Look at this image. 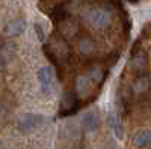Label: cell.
Wrapping results in <instances>:
<instances>
[{
	"label": "cell",
	"mask_w": 151,
	"mask_h": 149,
	"mask_svg": "<svg viewBox=\"0 0 151 149\" xmlns=\"http://www.w3.org/2000/svg\"><path fill=\"white\" fill-rule=\"evenodd\" d=\"M88 21L95 29H106L112 23V14L107 9L103 8H94L88 14Z\"/></svg>",
	"instance_id": "obj_1"
},
{
	"label": "cell",
	"mask_w": 151,
	"mask_h": 149,
	"mask_svg": "<svg viewBox=\"0 0 151 149\" xmlns=\"http://www.w3.org/2000/svg\"><path fill=\"white\" fill-rule=\"evenodd\" d=\"M42 122V118L38 115H23L20 118V128L23 131H30L36 127H40Z\"/></svg>",
	"instance_id": "obj_2"
},
{
	"label": "cell",
	"mask_w": 151,
	"mask_h": 149,
	"mask_svg": "<svg viewBox=\"0 0 151 149\" xmlns=\"http://www.w3.org/2000/svg\"><path fill=\"white\" fill-rule=\"evenodd\" d=\"M130 66L133 71L142 74V71H145L147 68V56L145 53L142 51V50H139V51H133L132 54V60H130Z\"/></svg>",
	"instance_id": "obj_3"
},
{
	"label": "cell",
	"mask_w": 151,
	"mask_h": 149,
	"mask_svg": "<svg viewBox=\"0 0 151 149\" xmlns=\"http://www.w3.org/2000/svg\"><path fill=\"white\" fill-rule=\"evenodd\" d=\"M133 145L137 149H145L151 145V131L150 130H141L134 134L133 137Z\"/></svg>",
	"instance_id": "obj_4"
},
{
	"label": "cell",
	"mask_w": 151,
	"mask_h": 149,
	"mask_svg": "<svg viewBox=\"0 0 151 149\" xmlns=\"http://www.w3.org/2000/svg\"><path fill=\"white\" fill-rule=\"evenodd\" d=\"M60 23V33L65 36V38H73V36H76L79 33V24L76 23V21H71V20H68V18H65V20H62V21H59Z\"/></svg>",
	"instance_id": "obj_5"
},
{
	"label": "cell",
	"mask_w": 151,
	"mask_h": 149,
	"mask_svg": "<svg viewBox=\"0 0 151 149\" xmlns=\"http://www.w3.org/2000/svg\"><path fill=\"white\" fill-rule=\"evenodd\" d=\"M82 127L86 130V131H94L100 127V116L94 111H89V113L83 115L82 118Z\"/></svg>",
	"instance_id": "obj_6"
},
{
	"label": "cell",
	"mask_w": 151,
	"mask_h": 149,
	"mask_svg": "<svg viewBox=\"0 0 151 149\" xmlns=\"http://www.w3.org/2000/svg\"><path fill=\"white\" fill-rule=\"evenodd\" d=\"M53 78H55V71H53L52 66H42L38 71V80H40V83L44 88H48V86L52 84Z\"/></svg>",
	"instance_id": "obj_7"
},
{
	"label": "cell",
	"mask_w": 151,
	"mask_h": 149,
	"mask_svg": "<svg viewBox=\"0 0 151 149\" xmlns=\"http://www.w3.org/2000/svg\"><path fill=\"white\" fill-rule=\"evenodd\" d=\"M24 29H26V21L18 18V20H14L11 21L8 26H6V35L9 36H17L20 35L21 32H24Z\"/></svg>",
	"instance_id": "obj_8"
},
{
	"label": "cell",
	"mask_w": 151,
	"mask_h": 149,
	"mask_svg": "<svg viewBox=\"0 0 151 149\" xmlns=\"http://www.w3.org/2000/svg\"><path fill=\"white\" fill-rule=\"evenodd\" d=\"M148 86H150V77L147 74H139L133 83V91L136 93H144L148 89Z\"/></svg>",
	"instance_id": "obj_9"
},
{
	"label": "cell",
	"mask_w": 151,
	"mask_h": 149,
	"mask_svg": "<svg viewBox=\"0 0 151 149\" xmlns=\"http://www.w3.org/2000/svg\"><path fill=\"white\" fill-rule=\"evenodd\" d=\"M79 51L83 56H91L95 51V44L91 38H82L79 41Z\"/></svg>",
	"instance_id": "obj_10"
},
{
	"label": "cell",
	"mask_w": 151,
	"mask_h": 149,
	"mask_svg": "<svg viewBox=\"0 0 151 149\" xmlns=\"http://www.w3.org/2000/svg\"><path fill=\"white\" fill-rule=\"evenodd\" d=\"M76 107V95L73 92H65L62 98V110H71Z\"/></svg>",
	"instance_id": "obj_11"
},
{
	"label": "cell",
	"mask_w": 151,
	"mask_h": 149,
	"mask_svg": "<svg viewBox=\"0 0 151 149\" xmlns=\"http://www.w3.org/2000/svg\"><path fill=\"white\" fill-rule=\"evenodd\" d=\"M104 77H106V71L103 68H100V66H95L91 72V81L94 84H101Z\"/></svg>",
	"instance_id": "obj_12"
},
{
	"label": "cell",
	"mask_w": 151,
	"mask_h": 149,
	"mask_svg": "<svg viewBox=\"0 0 151 149\" xmlns=\"http://www.w3.org/2000/svg\"><path fill=\"white\" fill-rule=\"evenodd\" d=\"M88 89V77L85 76H79L76 78V91H77L80 95H83Z\"/></svg>",
	"instance_id": "obj_13"
},
{
	"label": "cell",
	"mask_w": 151,
	"mask_h": 149,
	"mask_svg": "<svg viewBox=\"0 0 151 149\" xmlns=\"http://www.w3.org/2000/svg\"><path fill=\"white\" fill-rule=\"evenodd\" d=\"M107 123H109V125H110L113 130H115L116 135L121 139V137H122V128H121V125H119L118 119H116L115 116H113V115H110V116H109V119H107Z\"/></svg>",
	"instance_id": "obj_14"
},
{
	"label": "cell",
	"mask_w": 151,
	"mask_h": 149,
	"mask_svg": "<svg viewBox=\"0 0 151 149\" xmlns=\"http://www.w3.org/2000/svg\"><path fill=\"white\" fill-rule=\"evenodd\" d=\"M35 30H36L38 36H40V39L42 41V39H44V33H42V30H41V26H40V24H35Z\"/></svg>",
	"instance_id": "obj_15"
},
{
	"label": "cell",
	"mask_w": 151,
	"mask_h": 149,
	"mask_svg": "<svg viewBox=\"0 0 151 149\" xmlns=\"http://www.w3.org/2000/svg\"><path fill=\"white\" fill-rule=\"evenodd\" d=\"M129 2H132V3H136V2H137V0H129Z\"/></svg>",
	"instance_id": "obj_16"
},
{
	"label": "cell",
	"mask_w": 151,
	"mask_h": 149,
	"mask_svg": "<svg viewBox=\"0 0 151 149\" xmlns=\"http://www.w3.org/2000/svg\"><path fill=\"white\" fill-rule=\"evenodd\" d=\"M0 45H2V42H0Z\"/></svg>",
	"instance_id": "obj_17"
}]
</instances>
